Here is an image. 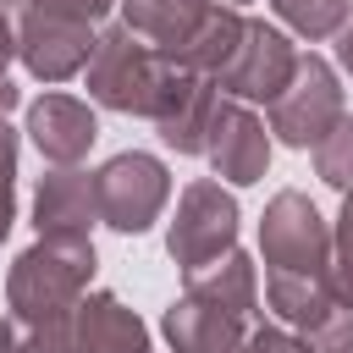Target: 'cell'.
<instances>
[{
	"label": "cell",
	"mask_w": 353,
	"mask_h": 353,
	"mask_svg": "<svg viewBox=\"0 0 353 353\" xmlns=\"http://www.w3.org/2000/svg\"><path fill=\"white\" fill-rule=\"evenodd\" d=\"M94 265H99L94 259V237H39V243H28L6 270L11 314H28V320L66 314L88 292Z\"/></svg>",
	"instance_id": "6da1fadb"
},
{
	"label": "cell",
	"mask_w": 353,
	"mask_h": 353,
	"mask_svg": "<svg viewBox=\"0 0 353 353\" xmlns=\"http://www.w3.org/2000/svg\"><path fill=\"white\" fill-rule=\"evenodd\" d=\"M165 72H171V61L154 55L138 33H127L116 22V28L94 33V55L83 66V83H88V99L94 105L121 110V116H149Z\"/></svg>",
	"instance_id": "7a4b0ae2"
},
{
	"label": "cell",
	"mask_w": 353,
	"mask_h": 353,
	"mask_svg": "<svg viewBox=\"0 0 353 353\" xmlns=\"http://www.w3.org/2000/svg\"><path fill=\"white\" fill-rule=\"evenodd\" d=\"M342 77L325 55H298L287 88L270 99V138H281L287 149H314L336 121H342Z\"/></svg>",
	"instance_id": "3957f363"
},
{
	"label": "cell",
	"mask_w": 353,
	"mask_h": 353,
	"mask_svg": "<svg viewBox=\"0 0 353 353\" xmlns=\"http://www.w3.org/2000/svg\"><path fill=\"white\" fill-rule=\"evenodd\" d=\"M94 193H99V221L138 237V232H149L160 221V210L171 199V171H165L160 154L121 149L94 171Z\"/></svg>",
	"instance_id": "277c9868"
},
{
	"label": "cell",
	"mask_w": 353,
	"mask_h": 353,
	"mask_svg": "<svg viewBox=\"0 0 353 353\" xmlns=\"http://www.w3.org/2000/svg\"><path fill=\"white\" fill-rule=\"evenodd\" d=\"M232 243H237V199L210 176L188 182L176 193V215L165 226V254L176 259V270L188 276V270L232 254Z\"/></svg>",
	"instance_id": "5b68a950"
},
{
	"label": "cell",
	"mask_w": 353,
	"mask_h": 353,
	"mask_svg": "<svg viewBox=\"0 0 353 353\" xmlns=\"http://www.w3.org/2000/svg\"><path fill=\"white\" fill-rule=\"evenodd\" d=\"M265 270H331V226L309 204V193L281 188L259 215Z\"/></svg>",
	"instance_id": "8992f818"
},
{
	"label": "cell",
	"mask_w": 353,
	"mask_h": 353,
	"mask_svg": "<svg viewBox=\"0 0 353 353\" xmlns=\"http://www.w3.org/2000/svg\"><path fill=\"white\" fill-rule=\"evenodd\" d=\"M292 66H298V44H292L276 22L248 17L243 44H237V55L221 66L215 88H221V99H237V105H270V99L287 88Z\"/></svg>",
	"instance_id": "52a82bcc"
},
{
	"label": "cell",
	"mask_w": 353,
	"mask_h": 353,
	"mask_svg": "<svg viewBox=\"0 0 353 353\" xmlns=\"http://www.w3.org/2000/svg\"><path fill=\"white\" fill-rule=\"evenodd\" d=\"M55 353H149V325L116 292H83L55 314Z\"/></svg>",
	"instance_id": "ba28073f"
},
{
	"label": "cell",
	"mask_w": 353,
	"mask_h": 353,
	"mask_svg": "<svg viewBox=\"0 0 353 353\" xmlns=\"http://www.w3.org/2000/svg\"><path fill=\"white\" fill-rule=\"evenodd\" d=\"M204 160L221 182L254 188L270 171V127L259 121V110L237 105V99H221L215 121H210V138H204Z\"/></svg>",
	"instance_id": "9c48e42d"
},
{
	"label": "cell",
	"mask_w": 353,
	"mask_h": 353,
	"mask_svg": "<svg viewBox=\"0 0 353 353\" xmlns=\"http://www.w3.org/2000/svg\"><path fill=\"white\" fill-rule=\"evenodd\" d=\"M215 105H221L215 77H199V72L171 66V72H165V83H160V94H154L149 121L160 127L165 149H176V154H204V138H210Z\"/></svg>",
	"instance_id": "30bf717a"
},
{
	"label": "cell",
	"mask_w": 353,
	"mask_h": 353,
	"mask_svg": "<svg viewBox=\"0 0 353 353\" xmlns=\"http://www.w3.org/2000/svg\"><path fill=\"white\" fill-rule=\"evenodd\" d=\"M17 28V61L28 66V77L39 83H66L88 66L94 55V28L88 22H55V17H39V22H11Z\"/></svg>",
	"instance_id": "8fae6325"
},
{
	"label": "cell",
	"mask_w": 353,
	"mask_h": 353,
	"mask_svg": "<svg viewBox=\"0 0 353 353\" xmlns=\"http://www.w3.org/2000/svg\"><path fill=\"white\" fill-rule=\"evenodd\" d=\"M94 221H99L94 171L55 165V171L39 176V193H33V226H39V237H88Z\"/></svg>",
	"instance_id": "7c38bea8"
},
{
	"label": "cell",
	"mask_w": 353,
	"mask_h": 353,
	"mask_svg": "<svg viewBox=\"0 0 353 353\" xmlns=\"http://www.w3.org/2000/svg\"><path fill=\"white\" fill-rule=\"evenodd\" d=\"M28 138H33V149H39L50 165H77V160L94 149L99 121H94V110H88L83 99H72V94H39V99L28 105Z\"/></svg>",
	"instance_id": "4fadbf2b"
},
{
	"label": "cell",
	"mask_w": 353,
	"mask_h": 353,
	"mask_svg": "<svg viewBox=\"0 0 353 353\" xmlns=\"http://www.w3.org/2000/svg\"><path fill=\"white\" fill-rule=\"evenodd\" d=\"M160 331H165L171 353H237L243 336H248V320H237V314L221 309V303H204V298L182 292V298L165 309Z\"/></svg>",
	"instance_id": "5bb4252c"
},
{
	"label": "cell",
	"mask_w": 353,
	"mask_h": 353,
	"mask_svg": "<svg viewBox=\"0 0 353 353\" xmlns=\"http://www.w3.org/2000/svg\"><path fill=\"white\" fill-rule=\"evenodd\" d=\"M116 6H121V28L138 33L154 55L171 61V55L199 33V22L210 17L215 0H116Z\"/></svg>",
	"instance_id": "9a60e30c"
},
{
	"label": "cell",
	"mask_w": 353,
	"mask_h": 353,
	"mask_svg": "<svg viewBox=\"0 0 353 353\" xmlns=\"http://www.w3.org/2000/svg\"><path fill=\"white\" fill-rule=\"evenodd\" d=\"M265 303L287 331H309L314 320H325L342 298L331 287V270H265Z\"/></svg>",
	"instance_id": "2e32d148"
},
{
	"label": "cell",
	"mask_w": 353,
	"mask_h": 353,
	"mask_svg": "<svg viewBox=\"0 0 353 353\" xmlns=\"http://www.w3.org/2000/svg\"><path fill=\"white\" fill-rule=\"evenodd\" d=\"M182 292H193V298H204V303H221V309H232L237 320H248L254 325V303H259V281H254V259L248 254H221V259H210V265H199V270H188V287Z\"/></svg>",
	"instance_id": "e0dca14e"
},
{
	"label": "cell",
	"mask_w": 353,
	"mask_h": 353,
	"mask_svg": "<svg viewBox=\"0 0 353 353\" xmlns=\"http://www.w3.org/2000/svg\"><path fill=\"white\" fill-rule=\"evenodd\" d=\"M243 28H248V17L237 11V6H210V17L199 22V33L171 55V66H182V72H199V77H221V66L237 55V44H243Z\"/></svg>",
	"instance_id": "ac0fdd59"
},
{
	"label": "cell",
	"mask_w": 353,
	"mask_h": 353,
	"mask_svg": "<svg viewBox=\"0 0 353 353\" xmlns=\"http://www.w3.org/2000/svg\"><path fill=\"white\" fill-rule=\"evenodd\" d=\"M270 11H276L298 39L320 44V39H336V28L347 22L353 0H270Z\"/></svg>",
	"instance_id": "d6986e66"
},
{
	"label": "cell",
	"mask_w": 353,
	"mask_h": 353,
	"mask_svg": "<svg viewBox=\"0 0 353 353\" xmlns=\"http://www.w3.org/2000/svg\"><path fill=\"white\" fill-rule=\"evenodd\" d=\"M314 176L336 193H353V116H342L320 143H314Z\"/></svg>",
	"instance_id": "ffe728a7"
},
{
	"label": "cell",
	"mask_w": 353,
	"mask_h": 353,
	"mask_svg": "<svg viewBox=\"0 0 353 353\" xmlns=\"http://www.w3.org/2000/svg\"><path fill=\"white\" fill-rule=\"evenodd\" d=\"M116 0H0V11L11 22H39V17H55V22H99Z\"/></svg>",
	"instance_id": "44dd1931"
},
{
	"label": "cell",
	"mask_w": 353,
	"mask_h": 353,
	"mask_svg": "<svg viewBox=\"0 0 353 353\" xmlns=\"http://www.w3.org/2000/svg\"><path fill=\"white\" fill-rule=\"evenodd\" d=\"M331 287L353 309V193H342V210L331 226Z\"/></svg>",
	"instance_id": "7402d4cb"
},
{
	"label": "cell",
	"mask_w": 353,
	"mask_h": 353,
	"mask_svg": "<svg viewBox=\"0 0 353 353\" xmlns=\"http://www.w3.org/2000/svg\"><path fill=\"white\" fill-rule=\"evenodd\" d=\"M303 347H309V353H353V309L336 303L325 320H314V325L303 331Z\"/></svg>",
	"instance_id": "603a6c76"
},
{
	"label": "cell",
	"mask_w": 353,
	"mask_h": 353,
	"mask_svg": "<svg viewBox=\"0 0 353 353\" xmlns=\"http://www.w3.org/2000/svg\"><path fill=\"white\" fill-rule=\"evenodd\" d=\"M17 226V132L0 116V243Z\"/></svg>",
	"instance_id": "cb8c5ba5"
},
{
	"label": "cell",
	"mask_w": 353,
	"mask_h": 353,
	"mask_svg": "<svg viewBox=\"0 0 353 353\" xmlns=\"http://www.w3.org/2000/svg\"><path fill=\"white\" fill-rule=\"evenodd\" d=\"M237 353H309V347H303V336L287 331V325H248V336H243Z\"/></svg>",
	"instance_id": "d4e9b609"
},
{
	"label": "cell",
	"mask_w": 353,
	"mask_h": 353,
	"mask_svg": "<svg viewBox=\"0 0 353 353\" xmlns=\"http://www.w3.org/2000/svg\"><path fill=\"white\" fill-rule=\"evenodd\" d=\"M336 61H342V72L353 77V11H347V22L336 28Z\"/></svg>",
	"instance_id": "484cf974"
},
{
	"label": "cell",
	"mask_w": 353,
	"mask_h": 353,
	"mask_svg": "<svg viewBox=\"0 0 353 353\" xmlns=\"http://www.w3.org/2000/svg\"><path fill=\"white\" fill-rule=\"evenodd\" d=\"M17 55V28H11V17L0 11V77H6V61Z\"/></svg>",
	"instance_id": "4316f807"
},
{
	"label": "cell",
	"mask_w": 353,
	"mask_h": 353,
	"mask_svg": "<svg viewBox=\"0 0 353 353\" xmlns=\"http://www.w3.org/2000/svg\"><path fill=\"white\" fill-rule=\"evenodd\" d=\"M17 105H22V88H17L11 77H0V116H6V110H17Z\"/></svg>",
	"instance_id": "83f0119b"
},
{
	"label": "cell",
	"mask_w": 353,
	"mask_h": 353,
	"mask_svg": "<svg viewBox=\"0 0 353 353\" xmlns=\"http://www.w3.org/2000/svg\"><path fill=\"white\" fill-rule=\"evenodd\" d=\"M215 6H243V0H215Z\"/></svg>",
	"instance_id": "f1b7e54d"
}]
</instances>
